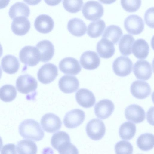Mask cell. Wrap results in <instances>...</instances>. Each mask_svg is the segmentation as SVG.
I'll list each match as a JSON object with an SVG mask.
<instances>
[{
  "instance_id": "1",
  "label": "cell",
  "mask_w": 154,
  "mask_h": 154,
  "mask_svg": "<svg viewBox=\"0 0 154 154\" xmlns=\"http://www.w3.org/2000/svg\"><path fill=\"white\" fill-rule=\"evenodd\" d=\"M18 130L20 135L25 139L38 141L44 136V131L39 123L32 119L22 121L19 125Z\"/></svg>"
},
{
  "instance_id": "38",
  "label": "cell",
  "mask_w": 154,
  "mask_h": 154,
  "mask_svg": "<svg viewBox=\"0 0 154 154\" xmlns=\"http://www.w3.org/2000/svg\"><path fill=\"white\" fill-rule=\"evenodd\" d=\"M57 151L59 154H79L76 147L70 142H66L61 145Z\"/></svg>"
},
{
  "instance_id": "35",
  "label": "cell",
  "mask_w": 154,
  "mask_h": 154,
  "mask_svg": "<svg viewBox=\"0 0 154 154\" xmlns=\"http://www.w3.org/2000/svg\"><path fill=\"white\" fill-rule=\"evenodd\" d=\"M116 154H132L133 147L128 141H120L115 146Z\"/></svg>"
},
{
  "instance_id": "29",
  "label": "cell",
  "mask_w": 154,
  "mask_h": 154,
  "mask_svg": "<svg viewBox=\"0 0 154 154\" xmlns=\"http://www.w3.org/2000/svg\"><path fill=\"white\" fill-rule=\"evenodd\" d=\"M154 136L153 134L146 133L140 136L137 140V145L141 150L147 151L154 147Z\"/></svg>"
},
{
  "instance_id": "16",
  "label": "cell",
  "mask_w": 154,
  "mask_h": 154,
  "mask_svg": "<svg viewBox=\"0 0 154 154\" xmlns=\"http://www.w3.org/2000/svg\"><path fill=\"white\" fill-rule=\"evenodd\" d=\"M125 114L127 120L135 123L142 122L145 118V113L144 109L137 104H131L127 107Z\"/></svg>"
},
{
  "instance_id": "10",
  "label": "cell",
  "mask_w": 154,
  "mask_h": 154,
  "mask_svg": "<svg viewBox=\"0 0 154 154\" xmlns=\"http://www.w3.org/2000/svg\"><path fill=\"white\" fill-rule=\"evenodd\" d=\"M85 118V113L83 110L79 109H75L66 114L63 122L67 128H74L82 124Z\"/></svg>"
},
{
  "instance_id": "37",
  "label": "cell",
  "mask_w": 154,
  "mask_h": 154,
  "mask_svg": "<svg viewBox=\"0 0 154 154\" xmlns=\"http://www.w3.org/2000/svg\"><path fill=\"white\" fill-rule=\"evenodd\" d=\"M121 3L122 8L128 12H134L137 11L140 8L141 0H121Z\"/></svg>"
},
{
  "instance_id": "7",
  "label": "cell",
  "mask_w": 154,
  "mask_h": 154,
  "mask_svg": "<svg viewBox=\"0 0 154 154\" xmlns=\"http://www.w3.org/2000/svg\"><path fill=\"white\" fill-rule=\"evenodd\" d=\"M58 75L57 67L50 63H46L42 66L37 73L38 80L44 84H48L55 79Z\"/></svg>"
},
{
  "instance_id": "6",
  "label": "cell",
  "mask_w": 154,
  "mask_h": 154,
  "mask_svg": "<svg viewBox=\"0 0 154 154\" xmlns=\"http://www.w3.org/2000/svg\"><path fill=\"white\" fill-rule=\"evenodd\" d=\"M133 63L127 57L121 56L116 58L112 63V69L114 73L117 76L125 77L132 72Z\"/></svg>"
},
{
  "instance_id": "24",
  "label": "cell",
  "mask_w": 154,
  "mask_h": 154,
  "mask_svg": "<svg viewBox=\"0 0 154 154\" xmlns=\"http://www.w3.org/2000/svg\"><path fill=\"white\" fill-rule=\"evenodd\" d=\"M133 54L139 59H145L148 56L149 52V46L145 40L140 38L136 40L132 47Z\"/></svg>"
},
{
  "instance_id": "15",
  "label": "cell",
  "mask_w": 154,
  "mask_h": 154,
  "mask_svg": "<svg viewBox=\"0 0 154 154\" xmlns=\"http://www.w3.org/2000/svg\"><path fill=\"white\" fill-rule=\"evenodd\" d=\"M130 91L134 97L138 99H143L147 97L150 94L151 88L147 82L137 80L132 83Z\"/></svg>"
},
{
  "instance_id": "12",
  "label": "cell",
  "mask_w": 154,
  "mask_h": 154,
  "mask_svg": "<svg viewBox=\"0 0 154 154\" xmlns=\"http://www.w3.org/2000/svg\"><path fill=\"white\" fill-rule=\"evenodd\" d=\"M100 58L97 53L91 51H87L81 55L80 63L85 69L92 70L97 68L100 63Z\"/></svg>"
},
{
  "instance_id": "9",
  "label": "cell",
  "mask_w": 154,
  "mask_h": 154,
  "mask_svg": "<svg viewBox=\"0 0 154 154\" xmlns=\"http://www.w3.org/2000/svg\"><path fill=\"white\" fill-rule=\"evenodd\" d=\"M144 26L143 19L136 14L128 16L124 21V26L126 30L129 33L133 35L141 33L143 30Z\"/></svg>"
},
{
  "instance_id": "30",
  "label": "cell",
  "mask_w": 154,
  "mask_h": 154,
  "mask_svg": "<svg viewBox=\"0 0 154 154\" xmlns=\"http://www.w3.org/2000/svg\"><path fill=\"white\" fill-rule=\"evenodd\" d=\"M135 125L130 122H126L122 124L119 129V134L123 140H129L135 135L136 132Z\"/></svg>"
},
{
  "instance_id": "34",
  "label": "cell",
  "mask_w": 154,
  "mask_h": 154,
  "mask_svg": "<svg viewBox=\"0 0 154 154\" xmlns=\"http://www.w3.org/2000/svg\"><path fill=\"white\" fill-rule=\"evenodd\" d=\"M70 142L69 135L63 131H59L54 134L51 139V145L57 150L61 145L66 142Z\"/></svg>"
},
{
  "instance_id": "19",
  "label": "cell",
  "mask_w": 154,
  "mask_h": 154,
  "mask_svg": "<svg viewBox=\"0 0 154 154\" xmlns=\"http://www.w3.org/2000/svg\"><path fill=\"white\" fill-rule=\"evenodd\" d=\"M34 26L39 32L46 34L51 31L54 25V21L49 16L41 14L37 16L35 20Z\"/></svg>"
},
{
  "instance_id": "17",
  "label": "cell",
  "mask_w": 154,
  "mask_h": 154,
  "mask_svg": "<svg viewBox=\"0 0 154 154\" xmlns=\"http://www.w3.org/2000/svg\"><path fill=\"white\" fill-rule=\"evenodd\" d=\"M79 82L74 76L64 75L59 81L58 85L60 90L63 93L70 94L76 91L79 88Z\"/></svg>"
},
{
  "instance_id": "14",
  "label": "cell",
  "mask_w": 154,
  "mask_h": 154,
  "mask_svg": "<svg viewBox=\"0 0 154 154\" xmlns=\"http://www.w3.org/2000/svg\"><path fill=\"white\" fill-rule=\"evenodd\" d=\"M114 109V105L112 101L107 99H103L96 104L94 113L97 117L104 119L110 116Z\"/></svg>"
},
{
  "instance_id": "32",
  "label": "cell",
  "mask_w": 154,
  "mask_h": 154,
  "mask_svg": "<svg viewBox=\"0 0 154 154\" xmlns=\"http://www.w3.org/2000/svg\"><path fill=\"white\" fill-rule=\"evenodd\" d=\"M134 40L133 36L129 34L123 35L119 44V50L122 55L128 56L131 54L132 45Z\"/></svg>"
},
{
  "instance_id": "21",
  "label": "cell",
  "mask_w": 154,
  "mask_h": 154,
  "mask_svg": "<svg viewBox=\"0 0 154 154\" xmlns=\"http://www.w3.org/2000/svg\"><path fill=\"white\" fill-rule=\"evenodd\" d=\"M31 25L27 18L23 17H16L13 19L11 28L13 32L15 35L22 36L26 34L29 30Z\"/></svg>"
},
{
  "instance_id": "40",
  "label": "cell",
  "mask_w": 154,
  "mask_h": 154,
  "mask_svg": "<svg viewBox=\"0 0 154 154\" xmlns=\"http://www.w3.org/2000/svg\"><path fill=\"white\" fill-rule=\"evenodd\" d=\"M1 154H17L15 145L8 143L5 145L2 149Z\"/></svg>"
},
{
  "instance_id": "42",
  "label": "cell",
  "mask_w": 154,
  "mask_h": 154,
  "mask_svg": "<svg viewBox=\"0 0 154 154\" xmlns=\"http://www.w3.org/2000/svg\"><path fill=\"white\" fill-rule=\"evenodd\" d=\"M3 53V49L2 48V45H1V44L0 43V57H1L2 54Z\"/></svg>"
},
{
  "instance_id": "43",
  "label": "cell",
  "mask_w": 154,
  "mask_h": 154,
  "mask_svg": "<svg viewBox=\"0 0 154 154\" xmlns=\"http://www.w3.org/2000/svg\"><path fill=\"white\" fill-rule=\"evenodd\" d=\"M3 146V142L1 137L0 136V150Z\"/></svg>"
},
{
  "instance_id": "20",
  "label": "cell",
  "mask_w": 154,
  "mask_h": 154,
  "mask_svg": "<svg viewBox=\"0 0 154 154\" xmlns=\"http://www.w3.org/2000/svg\"><path fill=\"white\" fill-rule=\"evenodd\" d=\"M40 55V61L46 62L53 57L54 52V47L49 41L44 40L39 42L36 45Z\"/></svg>"
},
{
  "instance_id": "26",
  "label": "cell",
  "mask_w": 154,
  "mask_h": 154,
  "mask_svg": "<svg viewBox=\"0 0 154 154\" xmlns=\"http://www.w3.org/2000/svg\"><path fill=\"white\" fill-rule=\"evenodd\" d=\"M30 13L29 8L26 4L23 2H17L11 6L8 14L10 17L14 19L19 17L27 18Z\"/></svg>"
},
{
  "instance_id": "11",
  "label": "cell",
  "mask_w": 154,
  "mask_h": 154,
  "mask_svg": "<svg viewBox=\"0 0 154 154\" xmlns=\"http://www.w3.org/2000/svg\"><path fill=\"white\" fill-rule=\"evenodd\" d=\"M133 72L137 79L147 80L151 77L152 69L151 64L145 60H139L134 64Z\"/></svg>"
},
{
  "instance_id": "4",
  "label": "cell",
  "mask_w": 154,
  "mask_h": 154,
  "mask_svg": "<svg viewBox=\"0 0 154 154\" xmlns=\"http://www.w3.org/2000/svg\"><path fill=\"white\" fill-rule=\"evenodd\" d=\"M19 57L20 61L26 66H34L40 61L39 52L34 46H26L20 51Z\"/></svg>"
},
{
  "instance_id": "41",
  "label": "cell",
  "mask_w": 154,
  "mask_h": 154,
  "mask_svg": "<svg viewBox=\"0 0 154 154\" xmlns=\"http://www.w3.org/2000/svg\"><path fill=\"white\" fill-rule=\"evenodd\" d=\"M10 1H0V9L4 8L9 4Z\"/></svg>"
},
{
  "instance_id": "28",
  "label": "cell",
  "mask_w": 154,
  "mask_h": 154,
  "mask_svg": "<svg viewBox=\"0 0 154 154\" xmlns=\"http://www.w3.org/2000/svg\"><path fill=\"white\" fill-rule=\"evenodd\" d=\"M17 150L18 154H36L37 147L34 141L24 139L17 142Z\"/></svg>"
},
{
  "instance_id": "13",
  "label": "cell",
  "mask_w": 154,
  "mask_h": 154,
  "mask_svg": "<svg viewBox=\"0 0 154 154\" xmlns=\"http://www.w3.org/2000/svg\"><path fill=\"white\" fill-rule=\"evenodd\" d=\"M60 70L66 74L75 75L81 70L79 61L72 57H67L62 59L59 65Z\"/></svg>"
},
{
  "instance_id": "22",
  "label": "cell",
  "mask_w": 154,
  "mask_h": 154,
  "mask_svg": "<svg viewBox=\"0 0 154 154\" xmlns=\"http://www.w3.org/2000/svg\"><path fill=\"white\" fill-rule=\"evenodd\" d=\"M96 48L100 56L105 59L111 57L115 52L114 44L109 40L104 38H102L98 42Z\"/></svg>"
},
{
  "instance_id": "36",
  "label": "cell",
  "mask_w": 154,
  "mask_h": 154,
  "mask_svg": "<svg viewBox=\"0 0 154 154\" xmlns=\"http://www.w3.org/2000/svg\"><path fill=\"white\" fill-rule=\"evenodd\" d=\"M63 3L67 11L72 13H75L81 10L83 2L82 0H64Z\"/></svg>"
},
{
  "instance_id": "8",
  "label": "cell",
  "mask_w": 154,
  "mask_h": 154,
  "mask_svg": "<svg viewBox=\"0 0 154 154\" xmlns=\"http://www.w3.org/2000/svg\"><path fill=\"white\" fill-rule=\"evenodd\" d=\"M41 126L46 132L54 133L59 130L62 123L60 118L52 113H46L44 115L41 119Z\"/></svg>"
},
{
  "instance_id": "23",
  "label": "cell",
  "mask_w": 154,
  "mask_h": 154,
  "mask_svg": "<svg viewBox=\"0 0 154 154\" xmlns=\"http://www.w3.org/2000/svg\"><path fill=\"white\" fill-rule=\"evenodd\" d=\"M1 66L2 70L5 72L12 74L17 72L19 68L20 63L16 57L8 54L4 56L2 59Z\"/></svg>"
},
{
  "instance_id": "44",
  "label": "cell",
  "mask_w": 154,
  "mask_h": 154,
  "mask_svg": "<svg viewBox=\"0 0 154 154\" xmlns=\"http://www.w3.org/2000/svg\"><path fill=\"white\" fill-rule=\"evenodd\" d=\"M2 70L1 68V67H0V79H1V77H2Z\"/></svg>"
},
{
  "instance_id": "39",
  "label": "cell",
  "mask_w": 154,
  "mask_h": 154,
  "mask_svg": "<svg viewBox=\"0 0 154 154\" xmlns=\"http://www.w3.org/2000/svg\"><path fill=\"white\" fill-rule=\"evenodd\" d=\"M154 8H148L145 12L144 19L147 25L151 28H154Z\"/></svg>"
},
{
  "instance_id": "31",
  "label": "cell",
  "mask_w": 154,
  "mask_h": 154,
  "mask_svg": "<svg viewBox=\"0 0 154 154\" xmlns=\"http://www.w3.org/2000/svg\"><path fill=\"white\" fill-rule=\"evenodd\" d=\"M105 27V23L102 19L93 21L88 26L87 34L92 38L98 37L101 35Z\"/></svg>"
},
{
  "instance_id": "3",
  "label": "cell",
  "mask_w": 154,
  "mask_h": 154,
  "mask_svg": "<svg viewBox=\"0 0 154 154\" xmlns=\"http://www.w3.org/2000/svg\"><path fill=\"white\" fill-rule=\"evenodd\" d=\"M82 12L85 17L91 21H96L103 16L104 8L99 2L95 1H89L83 5Z\"/></svg>"
},
{
  "instance_id": "18",
  "label": "cell",
  "mask_w": 154,
  "mask_h": 154,
  "mask_svg": "<svg viewBox=\"0 0 154 154\" xmlns=\"http://www.w3.org/2000/svg\"><path fill=\"white\" fill-rule=\"evenodd\" d=\"M75 98L78 103L85 108L92 107L95 103V97L93 93L86 88H81L75 94Z\"/></svg>"
},
{
  "instance_id": "33",
  "label": "cell",
  "mask_w": 154,
  "mask_h": 154,
  "mask_svg": "<svg viewBox=\"0 0 154 154\" xmlns=\"http://www.w3.org/2000/svg\"><path fill=\"white\" fill-rule=\"evenodd\" d=\"M17 93L14 86L9 84L4 85L0 88V99L6 102H11L16 98Z\"/></svg>"
},
{
  "instance_id": "25",
  "label": "cell",
  "mask_w": 154,
  "mask_h": 154,
  "mask_svg": "<svg viewBox=\"0 0 154 154\" xmlns=\"http://www.w3.org/2000/svg\"><path fill=\"white\" fill-rule=\"evenodd\" d=\"M67 29L73 35L80 37L85 33L87 27L86 24L82 20L75 18L70 19L68 21Z\"/></svg>"
},
{
  "instance_id": "27",
  "label": "cell",
  "mask_w": 154,
  "mask_h": 154,
  "mask_svg": "<svg viewBox=\"0 0 154 154\" xmlns=\"http://www.w3.org/2000/svg\"><path fill=\"white\" fill-rule=\"evenodd\" d=\"M123 34L121 29L118 26L112 25L107 27L102 35V38L111 41L114 44H117Z\"/></svg>"
},
{
  "instance_id": "2",
  "label": "cell",
  "mask_w": 154,
  "mask_h": 154,
  "mask_svg": "<svg viewBox=\"0 0 154 154\" xmlns=\"http://www.w3.org/2000/svg\"><path fill=\"white\" fill-rule=\"evenodd\" d=\"M38 83L35 79L28 74L19 76L16 81V87L20 93L27 95H35Z\"/></svg>"
},
{
  "instance_id": "5",
  "label": "cell",
  "mask_w": 154,
  "mask_h": 154,
  "mask_svg": "<svg viewBox=\"0 0 154 154\" xmlns=\"http://www.w3.org/2000/svg\"><path fill=\"white\" fill-rule=\"evenodd\" d=\"M86 131L90 138L93 140H98L104 136L106 127L102 121L98 119H94L87 123Z\"/></svg>"
}]
</instances>
